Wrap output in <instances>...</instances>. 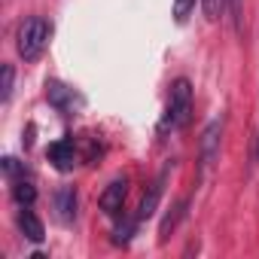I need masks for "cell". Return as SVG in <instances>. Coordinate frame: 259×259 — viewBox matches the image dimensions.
<instances>
[{
    "instance_id": "obj_1",
    "label": "cell",
    "mask_w": 259,
    "mask_h": 259,
    "mask_svg": "<svg viewBox=\"0 0 259 259\" xmlns=\"http://www.w3.org/2000/svg\"><path fill=\"white\" fill-rule=\"evenodd\" d=\"M192 119V85L189 79H177L171 85V98H168V110L159 122V132L168 135V132H180L186 128Z\"/></svg>"
},
{
    "instance_id": "obj_5",
    "label": "cell",
    "mask_w": 259,
    "mask_h": 259,
    "mask_svg": "<svg viewBox=\"0 0 259 259\" xmlns=\"http://www.w3.org/2000/svg\"><path fill=\"white\" fill-rule=\"evenodd\" d=\"M125 195H128V180H125V177H116V180L101 192L98 204H101V210H104L107 217H116V213L122 210V204H125Z\"/></svg>"
},
{
    "instance_id": "obj_8",
    "label": "cell",
    "mask_w": 259,
    "mask_h": 259,
    "mask_svg": "<svg viewBox=\"0 0 259 259\" xmlns=\"http://www.w3.org/2000/svg\"><path fill=\"white\" fill-rule=\"evenodd\" d=\"M19 232H22L28 241H34V244H40V241L46 238V229H43L40 217H37L31 207H22V210H19Z\"/></svg>"
},
{
    "instance_id": "obj_3",
    "label": "cell",
    "mask_w": 259,
    "mask_h": 259,
    "mask_svg": "<svg viewBox=\"0 0 259 259\" xmlns=\"http://www.w3.org/2000/svg\"><path fill=\"white\" fill-rule=\"evenodd\" d=\"M46 98H49V104H52L55 110H61V113H73L76 107H82V98H79L70 85H64V82H58V79H49V82H46Z\"/></svg>"
},
{
    "instance_id": "obj_2",
    "label": "cell",
    "mask_w": 259,
    "mask_h": 259,
    "mask_svg": "<svg viewBox=\"0 0 259 259\" xmlns=\"http://www.w3.org/2000/svg\"><path fill=\"white\" fill-rule=\"evenodd\" d=\"M49 34H52V25L43 19V16H31L22 22L19 28V37H16V49L25 61H37L49 43Z\"/></svg>"
},
{
    "instance_id": "obj_17",
    "label": "cell",
    "mask_w": 259,
    "mask_h": 259,
    "mask_svg": "<svg viewBox=\"0 0 259 259\" xmlns=\"http://www.w3.org/2000/svg\"><path fill=\"white\" fill-rule=\"evenodd\" d=\"M256 156H259V147H256Z\"/></svg>"
},
{
    "instance_id": "obj_6",
    "label": "cell",
    "mask_w": 259,
    "mask_h": 259,
    "mask_svg": "<svg viewBox=\"0 0 259 259\" xmlns=\"http://www.w3.org/2000/svg\"><path fill=\"white\" fill-rule=\"evenodd\" d=\"M49 162H52L61 174L73 171V165H76V144H73V138L55 141V144L49 147Z\"/></svg>"
},
{
    "instance_id": "obj_11",
    "label": "cell",
    "mask_w": 259,
    "mask_h": 259,
    "mask_svg": "<svg viewBox=\"0 0 259 259\" xmlns=\"http://www.w3.org/2000/svg\"><path fill=\"white\" fill-rule=\"evenodd\" d=\"M13 198H16L19 207H31V204L37 201V186L28 183V180H16V186H13Z\"/></svg>"
},
{
    "instance_id": "obj_7",
    "label": "cell",
    "mask_w": 259,
    "mask_h": 259,
    "mask_svg": "<svg viewBox=\"0 0 259 259\" xmlns=\"http://www.w3.org/2000/svg\"><path fill=\"white\" fill-rule=\"evenodd\" d=\"M165 180H168V165L162 168V174L153 180L150 192L144 195V201H141V207H138V223H144V220H150V217L156 213V207H159V201H162V192H165Z\"/></svg>"
},
{
    "instance_id": "obj_15",
    "label": "cell",
    "mask_w": 259,
    "mask_h": 259,
    "mask_svg": "<svg viewBox=\"0 0 259 259\" xmlns=\"http://www.w3.org/2000/svg\"><path fill=\"white\" fill-rule=\"evenodd\" d=\"M192 10H195V0H174V19L177 22H186Z\"/></svg>"
},
{
    "instance_id": "obj_4",
    "label": "cell",
    "mask_w": 259,
    "mask_h": 259,
    "mask_svg": "<svg viewBox=\"0 0 259 259\" xmlns=\"http://www.w3.org/2000/svg\"><path fill=\"white\" fill-rule=\"evenodd\" d=\"M220 138H223V119H213L207 122V128L201 132V168L207 171L217 156H220Z\"/></svg>"
},
{
    "instance_id": "obj_10",
    "label": "cell",
    "mask_w": 259,
    "mask_h": 259,
    "mask_svg": "<svg viewBox=\"0 0 259 259\" xmlns=\"http://www.w3.org/2000/svg\"><path fill=\"white\" fill-rule=\"evenodd\" d=\"M186 207H189V198H180V201H177V204H174V207L168 210V217L162 220V229H159L162 241H165V238H168V235H171V232L177 229V223H180V220L186 217Z\"/></svg>"
},
{
    "instance_id": "obj_14",
    "label": "cell",
    "mask_w": 259,
    "mask_h": 259,
    "mask_svg": "<svg viewBox=\"0 0 259 259\" xmlns=\"http://www.w3.org/2000/svg\"><path fill=\"white\" fill-rule=\"evenodd\" d=\"M226 10L235 22V31H241V19H244V0H226Z\"/></svg>"
},
{
    "instance_id": "obj_9",
    "label": "cell",
    "mask_w": 259,
    "mask_h": 259,
    "mask_svg": "<svg viewBox=\"0 0 259 259\" xmlns=\"http://www.w3.org/2000/svg\"><path fill=\"white\" fill-rule=\"evenodd\" d=\"M55 210H58L61 223H73V217H76V189L73 186H61L55 192Z\"/></svg>"
},
{
    "instance_id": "obj_16",
    "label": "cell",
    "mask_w": 259,
    "mask_h": 259,
    "mask_svg": "<svg viewBox=\"0 0 259 259\" xmlns=\"http://www.w3.org/2000/svg\"><path fill=\"white\" fill-rule=\"evenodd\" d=\"M4 171H7V177H16V174H22L25 168H22L13 156H7V159H4Z\"/></svg>"
},
{
    "instance_id": "obj_12",
    "label": "cell",
    "mask_w": 259,
    "mask_h": 259,
    "mask_svg": "<svg viewBox=\"0 0 259 259\" xmlns=\"http://www.w3.org/2000/svg\"><path fill=\"white\" fill-rule=\"evenodd\" d=\"M4 76H0V101L4 104H10V98H13V79H16V70H13V64H4V70H0Z\"/></svg>"
},
{
    "instance_id": "obj_13",
    "label": "cell",
    "mask_w": 259,
    "mask_h": 259,
    "mask_svg": "<svg viewBox=\"0 0 259 259\" xmlns=\"http://www.w3.org/2000/svg\"><path fill=\"white\" fill-rule=\"evenodd\" d=\"M223 10H226V0H201V13L207 22H217L223 16Z\"/></svg>"
}]
</instances>
